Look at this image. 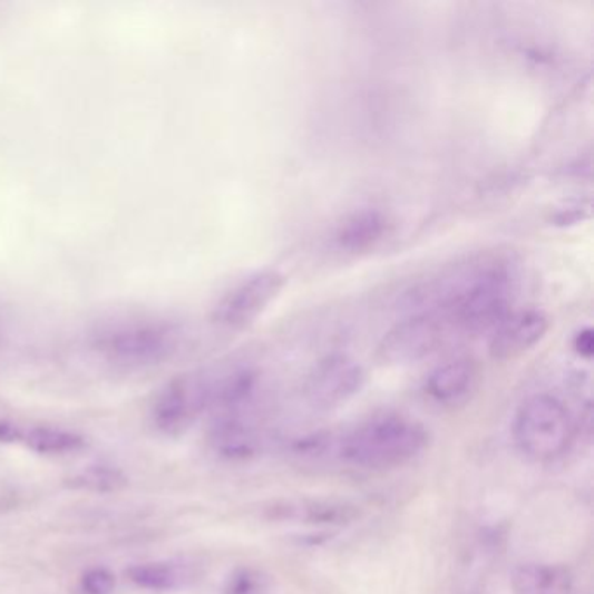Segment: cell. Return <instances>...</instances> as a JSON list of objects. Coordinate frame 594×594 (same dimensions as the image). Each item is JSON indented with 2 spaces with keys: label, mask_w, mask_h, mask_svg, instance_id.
<instances>
[{
  "label": "cell",
  "mask_w": 594,
  "mask_h": 594,
  "mask_svg": "<svg viewBox=\"0 0 594 594\" xmlns=\"http://www.w3.org/2000/svg\"><path fill=\"white\" fill-rule=\"evenodd\" d=\"M422 423L407 417H377L342 438L339 454L343 460L363 469H386L416 459L426 448Z\"/></svg>",
  "instance_id": "cell-1"
},
{
  "label": "cell",
  "mask_w": 594,
  "mask_h": 594,
  "mask_svg": "<svg viewBox=\"0 0 594 594\" xmlns=\"http://www.w3.org/2000/svg\"><path fill=\"white\" fill-rule=\"evenodd\" d=\"M515 439L528 459H556L571 444V413L555 396H532L516 413Z\"/></svg>",
  "instance_id": "cell-2"
},
{
  "label": "cell",
  "mask_w": 594,
  "mask_h": 594,
  "mask_svg": "<svg viewBox=\"0 0 594 594\" xmlns=\"http://www.w3.org/2000/svg\"><path fill=\"white\" fill-rule=\"evenodd\" d=\"M178 327L166 321H144L108 331L98 340V348L116 363L145 367L168 358L179 342Z\"/></svg>",
  "instance_id": "cell-3"
},
{
  "label": "cell",
  "mask_w": 594,
  "mask_h": 594,
  "mask_svg": "<svg viewBox=\"0 0 594 594\" xmlns=\"http://www.w3.org/2000/svg\"><path fill=\"white\" fill-rule=\"evenodd\" d=\"M454 333L436 312H413L396 323L380 340L377 359L383 367L416 364L444 345Z\"/></svg>",
  "instance_id": "cell-4"
},
{
  "label": "cell",
  "mask_w": 594,
  "mask_h": 594,
  "mask_svg": "<svg viewBox=\"0 0 594 594\" xmlns=\"http://www.w3.org/2000/svg\"><path fill=\"white\" fill-rule=\"evenodd\" d=\"M286 286V277L275 269L253 272L222 295L213 309L212 320L225 330L252 327Z\"/></svg>",
  "instance_id": "cell-5"
},
{
  "label": "cell",
  "mask_w": 594,
  "mask_h": 594,
  "mask_svg": "<svg viewBox=\"0 0 594 594\" xmlns=\"http://www.w3.org/2000/svg\"><path fill=\"white\" fill-rule=\"evenodd\" d=\"M213 376L210 373H187L166 383L157 395L152 408V419L159 431L179 435L206 408L212 407Z\"/></svg>",
  "instance_id": "cell-6"
},
{
  "label": "cell",
  "mask_w": 594,
  "mask_h": 594,
  "mask_svg": "<svg viewBox=\"0 0 594 594\" xmlns=\"http://www.w3.org/2000/svg\"><path fill=\"white\" fill-rule=\"evenodd\" d=\"M364 386V370L351 356L333 354L315 364L305 382V398L318 410L348 403Z\"/></svg>",
  "instance_id": "cell-7"
},
{
  "label": "cell",
  "mask_w": 594,
  "mask_h": 594,
  "mask_svg": "<svg viewBox=\"0 0 594 594\" xmlns=\"http://www.w3.org/2000/svg\"><path fill=\"white\" fill-rule=\"evenodd\" d=\"M549 328V318L538 309L509 312L491 331L488 352L497 361L522 358L546 339Z\"/></svg>",
  "instance_id": "cell-8"
},
{
  "label": "cell",
  "mask_w": 594,
  "mask_h": 594,
  "mask_svg": "<svg viewBox=\"0 0 594 594\" xmlns=\"http://www.w3.org/2000/svg\"><path fill=\"white\" fill-rule=\"evenodd\" d=\"M389 213L373 206L352 210L343 216L331 234V244L342 255L358 256L370 253L391 236Z\"/></svg>",
  "instance_id": "cell-9"
},
{
  "label": "cell",
  "mask_w": 594,
  "mask_h": 594,
  "mask_svg": "<svg viewBox=\"0 0 594 594\" xmlns=\"http://www.w3.org/2000/svg\"><path fill=\"white\" fill-rule=\"evenodd\" d=\"M476 380H478V368L471 359H450L429 373L426 391L438 403H457L473 391Z\"/></svg>",
  "instance_id": "cell-10"
},
{
  "label": "cell",
  "mask_w": 594,
  "mask_h": 594,
  "mask_svg": "<svg viewBox=\"0 0 594 594\" xmlns=\"http://www.w3.org/2000/svg\"><path fill=\"white\" fill-rule=\"evenodd\" d=\"M515 594H572L571 572L559 565H523L513 577Z\"/></svg>",
  "instance_id": "cell-11"
},
{
  "label": "cell",
  "mask_w": 594,
  "mask_h": 594,
  "mask_svg": "<svg viewBox=\"0 0 594 594\" xmlns=\"http://www.w3.org/2000/svg\"><path fill=\"white\" fill-rule=\"evenodd\" d=\"M213 445L227 459H247L259 450V436L240 416H220L213 429Z\"/></svg>",
  "instance_id": "cell-12"
},
{
  "label": "cell",
  "mask_w": 594,
  "mask_h": 594,
  "mask_svg": "<svg viewBox=\"0 0 594 594\" xmlns=\"http://www.w3.org/2000/svg\"><path fill=\"white\" fill-rule=\"evenodd\" d=\"M27 445L39 454H70L85 445V439L74 432L52 429V427H37L25 438Z\"/></svg>",
  "instance_id": "cell-13"
},
{
  "label": "cell",
  "mask_w": 594,
  "mask_h": 594,
  "mask_svg": "<svg viewBox=\"0 0 594 594\" xmlns=\"http://www.w3.org/2000/svg\"><path fill=\"white\" fill-rule=\"evenodd\" d=\"M129 577L133 583L152 591H169L179 583V574L175 566L166 565V563L133 566Z\"/></svg>",
  "instance_id": "cell-14"
},
{
  "label": "cell",
  "mask_w": 594,
  "mask_h": 594,
  "mask_svg": "<svg viewBox=\"0 0 594 594\" xmlns=\"http://www.w3.org/2000/svg\"><path fill=\"white\" fill-rule=\"evenodd\" d=\"M74 483L77 487L88 488V490L114 491L126 485V478L110 467H91L88 471L80 473Z\"/></svg>",
  "instance_id": "cell-15"
},
{
  "label": "cell",
  "mask_w": 594,
  "mask_h": 594,
  "mask_svg": "<svg viewBox=\"0 0 594 594\" xmlns=\"http://www.w3.org/2000/svg\"><path fill=\"white\" fill-rule=\"evenodd\" d=\"M225 594H269V583L256 571H241L231 578Z\"/></svg>",
  "instance_id": "cell-16"
},
{
  "label": "cell",
  "mask_w": 594,
  "mask_h": 594,
  "mask_svg": "<svg viewBox=\"0 0 594 594\" xmlns=\"http://www.w3.org/2000/svg\"><path fill=\"white\" fill-rule=\"evenodd\" d=\"M82 587L88 594H110L116 587V577L105 568H92L82 577Z\"/></svg>",
  "instance_id": "cell-17"
},
{
  "label": "cell",
  "mask_w": 594,
  "mask_h": 594,
  "mask_svg": "<svg viewBox=\"0 0 594 594\" xmlns=\"http://www.w3.org/2000/svg\"><path fill=\"white\" fill-rule=\"evenodd\" d=\"M572 345H574V351L577 352L581 358L584 359H591L594 354V331L593 328L586 327L583 328V330H578L577 333H575L574 342H572Z\"/></svg>",
  "instance_id": "cell-18"
},
{
  "label": "cell",
  "mask_w": 594,
  "mask_h": 594,
  "mask_svg": "<svg viewBox=\"0 0 594 594\" xmlns=\"http://www.w3.org/2000/svg\"><path fill=\"white\" fill-rule=\"evenodd\" d=\"M17 438H20L17 427L0 422V441H14Z\"/></svg>",
  "instance_id": "cell-19"
}]
</instances>
